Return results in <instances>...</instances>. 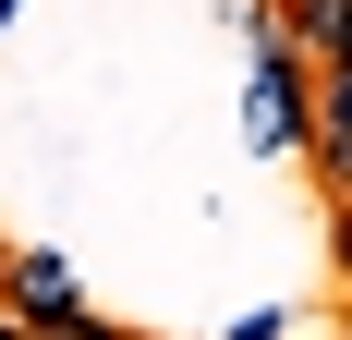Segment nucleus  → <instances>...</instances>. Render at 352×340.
Instances as JSON below:
<instances>
[{"label":"nucleus","instance_id":"nucleus-5","mask_svg":"<svg viewBox=\"0 0 352 340\" xmlns=\"http://www.w3.org/2000/svg\"><path fill=\"white\" fill-rule=\"evenodd\" d=\"M0 340H36V328H25V316H0Z\"/></svg>","mask_w":352,"mask_h":340},{"label":"nucleus","instance_id":"nucleus-6","mask_svg":"<svg viewBox=\"0 0 352 340\" xmlns=\"http://www.w3.org/2000/svg\"><path fill=\"white\" fill-rule=\"evenodd\" d=\"M340 268H352V219H340Z\"/></svg>","mask_w":352,"mask_h":340},{"label":"nucleus","instance_id":"nucleus-3","mask_svg":"<svg viewBox=\"0 0 352 340\" xmlns=\"http://www.w3.org/2000/svg\"><path fill=\"white\" fill-rule=\"evenodd\" d=\"M316 146H328V170H340V182H352V61L328 73V134H316Z\"/></svg>","mask_w":352,"mask_h":340},{"label":"nucleus","instance_id":"nucleus-1","mask_svg":"<svg viewBox=\"0 0 352 340\" xmlns=\"http://www.w3.org/2000/svg\"><path fill=\"white\" fill-rule=\"evenodd\" d=\"M243 146L255 158H280V146H316V98H304V73L280 49H255V85H243Z\"/></svg>","mask_w":352,"mask_h":340},{"label":"nucleus","instance_id":"nucleus-2","mask_svg":"<svg viewBox=\"0 0 352 340\" xmlns=\"http://www.w3.org/2000/svg\"><path fill=\"white\" fill-rule=\"evenodd\" d=\"M0 292H12V316H25V328H61V316H85V279H73L61 255H12V268H0Z\"/></svg>","mask_w":352,"mask_h":340},{"label":"nucleus","instance_id":"nucleus-4","mask_svg":"<svg viewBox=\"0 0 352 340\" xmlns=\"http://www.w3.org/2000/svg\"><path fill=\"white\" fill-rule=\"evenodd\" d=\"M304 25L328 36V61H352V0H316V12H304Z\"/></svg>","mask_w":352,"mask_h":340},{"label":"nucleus","instance_id":"nucleus-7","mask_svg":"<svg viewBox=\"0 0 352 340\" xmlns=\"http://www.w3.org/2000/svg\"><path fill=\"white\" fill-rule=\"evenodd\" d=\"M12 12H25V0H0V25H12Z\"/></svg>","mask_w":352,"mask_h":340}]
</instances>
